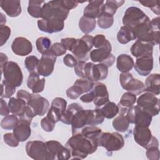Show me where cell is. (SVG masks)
I'll list each match as a JSON object with an SVG mask.
<instances>
[{
	"instance_id": "6da1fadb",
	"label": "cell",
	"mask_w": 160,
	"mask_h": 160,
	"mask_svg": "<svg viewBox=\"0 0 160 160\" xmlns=\"http://www.w3.org/2000/svg\"><path fill=\"white\" fill-rule=\"evenodd\" d=\"M65 146L70 150L71 159H83L88 154L96 152L98 144L96 140L86 137L78 132L68 139Z\"/></svg>"
},
{
	"instance_id": "7a4b0ae2",
	"label": "cell",
	"mask_w": 160,
	"mask_h": 160,
	"mask_svg": "<svg viewBox=\"0 0 160 160\" xmlns=\"http://www.w3.org/2000/svg\"><path fill=\"white\" fill-rule=\"evenodd\" d=\"M93 36L88 34L83 36L81 39H75L69 49L78 61H86L89 58L90 51L93 47Z\"/></svg>"
},
{
	"instance_id": "3957f363",
	"label": "cell",
	"mask_w": 160,
	"mask_h": 160,
	"mask_svg": "<svg viewBox=\"0 0 160 160\" xmlns=\"http://www.w3.org/2000/svg\"><path fill=\"white\" fill-rule=\"evenodd\" d=\"M69 11L62 4L61 0L50 1L44 3L42 7V19H59L66 20L68 17Z\"/></svg>"
},
{
	"instance_id": "277c9868",
	"label": "cell",
	"mask_w": 160,
	"mask_h": 160,
	"mask_svg": "<svg viewBox=\"0 0 160 160\" xmlns=\"http://www.w3.org/2000/svg\"><path fill=\"white\" fill-rule=\"evenodd\" d=\"M138 40L149 43L152 46L158 45L159 41V30L154 29L151 25L150 19L141 24L133 31Z\"/></svg>"
},
{
	"instance_id": "5b68a950",
	"label": "cell",
	"mask_w": 160,
	"mask_h": 160,
	"mask_svg": "<svg viewBox=\"0 0 160 160\" xmlns=\"http://www.w3.org/2000/svg\"><path fill=\"white\" fill-rule=\"evenodd\" d=\"M98 146L104 147L108 152L118 151L122 149L124 145L122 136L119 132H102L97 139Z\"/></svg>"
},
{
	"instance_id": "8992f818",
	"label": "cell",
	"mask_w": 160,
	"mask_h": 160,
	"mask_svg": "<svg viewBox=\"0 0 160 160\" xmlns=\"http://www.w3.org/2000/svg\"><path fill=\"white\" fill-rule=\"evenodd\" d=\"M149 19L148 16L139 8L131 6L128 8L122 18V24L132 31L141 24Z\"/></svg>"
},
{
	"instance_id": "52a82bcc",
	"label": "cell",
	"mask_w": 160,
	"mask_h": 160,
	"mask_svg": "<svg viewBox=\"0 0 160 160\" xmlns=\"http://www.w3.org/2000/svg\"><path fill=\"white\" fill-rule=\"evenodd\" d=\"M1 74H3L4 80L10 84L16 87L21 85L23 80L22 71L19 65L14 61H8L4 64Z\"/></svg>"
},
{
	"instance_id": "ba28073f",
	"label": "cell",
	"mask_w": 160,
	"mask_h": 160,
	"mask_svg": "<svg viewBox=\"0 0 160 160\" xmlns=\"http://www.w3.org/2000/svg\"><path fill=\"white\" fill-rule=\"evenodd\" d=\"M136 102L138 106L151 116H157L159 113V99L150 92H145L140 95Z\"/></svg>"
},
{
	"instance_id": "9c48e42d",
	"label": "cell",
	"mask_w": 160,
	"mask_h": 160,
	"mask_svg": "<svg viewBox=\"0 0 160 160\" xmlns=\"http://www.w3.org/2000/svg\"><path fill=\"white\" fill-rule=\"evenodd\" d=\"M84 78L92 81L98 82L105 79L108 75V67L102 63L95 64L92 62H86L84 69Z\"/></svg>"
},
{
	"instance_id": "30bf717a",
	"label": "cell",
	"mask_w": 160,
	"mask_h": 160,
	"mask_svg": "<svg viewBox=\"0 0 160 160\" xmlns=\"http://www.w3.org/2000/svg\"><path fill=\"white\" fill-rule=\"evenodd\" d=\"M112 46L110 42L106 46L97 48L90 52L89 57L94 62H99L111 67L115 62L116 58L111 53Z\"/></svg>"
},
{
	"instance_id": "8fae6325",
	"label": "cell",
	"mask_w": 160,
	"mask_h": 160,
	"mask_svg": "<svg viewBox=\"0 0 160 160\" xmlns=\"http://www.w3.org/2000/svg\"><path fill=\"white\" fill-rule=\"evenodd\" d=\"M119 82L121 87L136 95L142 94L145 91V85L140 80L134 78L130 72H122L119 75Z\"/></svg>"
},
{
	"instance_id": "7c38bea8",
	"label": "cell",
	"mask_w": 160,
	"mask_h": 160,
	"mask_svg": "<svg viewBox=\"0 0 160 160\" xmlns=\"http://www.w3.org/2000/svg\"><path fill=\"white\" fill-rule=\"evenodd\" d=\"M126 116L129 122L135 126L149 127L152 121V118L149 114L143 111L139 106H132L127 112Z\"/></svg>"
},
{
	"instance_id": "4fadbf2b",
	"label": "cell",
	"mask_w": 160,
	"mask_h": 160,
	"mask_svg": "<svg viewBox=\"0 0 160 160\" xmlns=\"http://www.w3.org/2000/svg\"><path fill=\"white\" fill-rule=\"evenodd\" d=\"M26 151L29 157L36 160H49V153L46 142L31 141L26 144Z\"/></svg>"
},
{
	"instance_id": "5bb4252c",
	"label": "cell",
	"mask_w": 160,
	"mask_h": 160,
	"mask_svg": "<svg viewBox=\"0 0 160 160\" xmlns=\"http://www.w3.org/2000/svg\"><path fill=\"white\" fill-rule=\"evenodd\" d=\"M49 153V160H68L71 158L70 150L57 141L46 142Z\"/></svg>"
},
{
	"instance_id": "9a60e30c",
	"label": "cell",
	"mask_w": 160,
	"mask_h": 160,
	"mask_svg": "<svg viewBox=\"0 0 160 160\" xmlns=\"http://www.w3.org/2000/svg\"><path fill=\"white\" fill-rule=\"evenodd\" d=\"M56 56L51 50H48L42 54L37 66V72L42 76H49L52 74L54 68Z\"/></svg>"
},
{
	"instance_id": "2e32d148",
	"label": "cell",
	"mask_w": 160,
	"mask_h": 160,
	"mask_svg": "<svg viewBox=\"0 0 160 160\" xmlns=\"http://www.w3.org/2000/svg\"><path fill=\"white\" fill-rule=\"evenodd\" d=\"M31 96V99L27 104L32 109L36 116H44L49 110V101L38 93H32Z\"/></svg>"
},
{
	"instance_id": "e0dca14e",
	"label": "cell",
	"mask_w": 160,
	"mask_h": 160,
	"mask_svg": "<svg viewBox=\"0 0 160 160\" xmlns=\"http://www.w3.org/2000/svg\"><path fill=\"white\" fill-rule=\"evenodd\" d=\"M94 95V104L97 108H100L109 101V92L106 86L101 82H94L91 91Z\"/></svg>"
},
{
	"instance_id": "ac0fdd59",
	"label": "cell",
	"mask_w": 160,
	"mask_h": 160,
	"mask_svg": "<svg viewBox=\"0 0 160 160\" xmlns=\"http://www.w3.org/2000/svg\"><path fill=\"white\" fill-rule=\"evenodd\" d=\"M37 24L40 31L49 34L60 32L64 27V21L59 19H41L38 21Z\"/></svg>"
},
{
	"instance_id": "d6986e66",
	"label": "cell",
	"mask_w": 160,
	"mask_h": 160,
	"mask_svg": "<svg viewBox=\"0 0 160 160\" xmlns=\"http://www.w3.org/2000/svg\"><path fill=\"white\" fill-rule=\"evenodd\" d=\"M133 136L136 143L145 149L149 146L153 136L149 127L139 126H134Z\"/></svg>"
},
{
	"instance_id": "ffe728a7",
	"label": "cell",
	"mask_w": 160,
	"mask_h": 160,
	"mask_svg": "<svg viewBox=\"0 0 160 160\" xmlns=\"http://www.w3.org/2000/svg\"><path fill=\"white\" fill-rule=\"evenodd\" d=\"M11 49L15 54L24 56L32 52V46L31 41L27 38L17 37L12 42Z\"/></svg>"
},
{
	"instance_id": "44dd1931",
	"label": "cell",
	"mask_w": 160,
	"mask_h": 160,
	"mask_svg": "<svg viewBox=\"0 0 160 160\" xmlns=\"http://www.w3.org/2000/svg\"><path fill=\"white\" fill-rule=\"evenodd\" d=\"M152 55L137 58L134 64L136 72L142 76H148L153 68Z\"/></svg>"
},
{
	"instance_id": "7402d4cb",
	"label": "cell",
	"mask_w": 160,
	"mask_h": 160,
	"mask_svg": "<svg viewBox=\"0 0 160 160\" xmlns=\"http://www.w3.org/2000/svg\"><path fill=\"white\" fill-rule=\"evenodd\" d=\"M31 122L19 118L13 129V133L20 142H24L30 137L31 134Z\"/></svg>"
},
{
	"instance_id": "603a6c76",
	"label": "cell",
	"mask_w": 160,
	"mask_h": 160,
	"mask_svg": "<svg viewBox=\"0 0 160 160\" xmlns=\"http://www.w3.org/2000/svg\"><path fill=\"white\" fill-rule=\"evenodd\" d=\"M89 4L84 8V16L96 19L98 18L103 13L104 1H90Z\"/></svg>"
},
{
	"instance_id": "cb8c5ba5",
	"label": "cell",
	"mask_w": 160,
	"mask_h": 160,
	"mask_svg": "<svg viewBox=\"0 0 160 160\" xmlns=\"http://www.w3.org/2000/svg\"><path fill=\"white\" fill-rule=\"evenodd\" d=\"M0 6L11 18L18 17L22 11L21 2L18 0H2L0 1Z\"/></svg>"
},
{
	"instance_id": "d4e9b609",
	"label": "cell",
	"mask_w": 160,
	"mask_h": 160,
	"mask_svg": "<svg viewBox=\"0 0 160 160\" xmlns=\"http://www.w3.org/2000/svg\"><path fill=\"white\" fill-rule=\"evenodd\" d=\"M130 51L131 54L137 58L141 56L152 55L153 46L149 43L136 40L131 47Z\"/></svg>"
},
{
	"instance_id": "484cf974",
	"label": "cell",
	"mask_w": 160,
	"mask_h": 160,
	"mask_svg": "<svg viewBox=\"0 0 160 160\" xmlns=\"http://www.w3.org/2000/svg\"><path fill=\"white\" fill-rule=\"evenodd\" d=\"M39 74L36 72H31L28 76L27 85L28 87L32 90V93L41 92L45 86V79L44 78L40 79Z\"/></svg>"
},
{
	"instance_id": "4316f807",
	"label": "cell",
	"mask_w": 160,
	"mask_h": 160,
	"mask_svg": "<svg viewBox=\"0 0 160 160\" xmlns=\"http://www.w3.org/2000/svg\"><path fill=\"white\" fill-rule=\"evenodd\" d=\"M136 95L130 92H124L117 104L119 108V114L126 115L128 111L136 102Z\"/></svg>"
},
{
	"instance_id": "83f0119b",
	"label": "cell",
	"mask_w": 160,
	"mask_h": 160,
	"mask_svg": "<svg viewBox=\"0 0 160 160\" xmlns=\"http://www.w3.org/2000/svg\"><path fill=\"white\" fill-rule=\"evenodd\" d=\"M160 75L159 74H151L146 79L144 92H150L154 95L159 94Z\"/></svg>"
},
{
	"instance_id": "f1b7e54d",
	"label": "cell",
	"mask_w": 160,
	"mask_h": 160,
	"mask_svg": "<svg viewBox=\"0 0 160 160\" xmlns=\"http://www.w3.org/2000/svg\"><path fill=\"white\" fill-rule=\"evenodd\" d=\"M134 64L133 59L127 54H121L117 58L116 67L121 72H128L132 69Z\"/></svg>"
},
{
	"instance_id": "f546056e",
	"label": "cell",
	"mask_w": 160,
	"mask_h": 160,
	"mask_svg": "<svg viewBox=\"0 0 160 160\" xmlns=\"http://www.w3.org/2000/svg\"><path fill=\"white\" fill-rule=\"evenodd\" d=\"M26 105L27 102L24 100L17 97L10 98L8 102L10 112L19 117L22 115Z\"/></svg>"
},
{
	"instance_id": "4dcf8cb0",
	"label": "cell",
	"mask_w": 160,
	"mask_h": 160,
	"mask_svg": "<svg viewBox=\"0 0 160 160\" xmlns=\"http://www.w3.org/2000/svg\"><path fill=\"white\" fill-rule=\"evenodd\" d=\"M136 39V38L133 31L125 26H122L117 34V39L122 44H126Z\"/></svg>"
},
{
	"instance_id": "1f68e13d",
	"label": "cell",
	"mask_w": 160,
	"mask_h": 160,
	"mask_svg": "<svg viewBox=\"0 0 160 160\" xmlns=\"http://www.w3.org/2000/svg\"><path fill=\"white\" fill-rule=\"evenodd\" d=\"M43 3H45L44 1L30 0L28 7L29 14L35 18H42V4Z\"/></svg>"
},
{
	"instance_id": "d6a6232c",
	"label": "cell",
	"mask_w": 160,
	"mask_h": 160,
	"mask_svg": "<svg viewBox=\"0 0 160 160\" xmlns=\"http://www.w3.org/2000/svg\"><path fill=\"white\" fill-rule=\"evenodd\" d=\"M96 26V19H92L85 16H82L79 21V28L84 34H88L91 32Z\"/></svg>"
},
{
	"instance_id": "836d02e7",
	"label": "cell",
	"mask_w": 160,
	"mask_h": 160,
	"mask_svg": "<svg viewBox=\"0 0 160 160\" xmlns=\"http://www.w3.org/2000/svg\"><path fill=\"white\" fill-rule=\"evenodd\" d=\"M112 124L115 130L124 132L128 130L130 122L126 115L119 114V115L114 119Z\"/></svg>"
},
{
	"instance_id": "e575fe53",
	"label": "cell",
	"mask_w": 160,
	"mask_h": 160,
	"mask_svg": "<svg viewBox=\"0 0 160 160\" xmlns=\"http://www.w3.org/2000/svg\"><path fill=\"white\" fill-rule=\"evenodd\" d=\"M82 106L78 103H72L68 106L64 112L61 117L60 121L64 124H71L72 118L76 112L81 108Z\"/></svg>"
},
{
	"instance_id": "d590c367",
	"label": "cell",
	"mask_w": 160,
	"mask_h": 160,
	"mask_svg": "<svg viewBox=\"0 0 160 160\" xmlns=\"http://www.w3.org/2000/svg\"><path fill=\"white\" fill-rule=\"evenodd\" d=\"M78 132H79L82 135L93 139L97 141L98 138L102 133V129L96 126L89 125L85 126L84 127L81 128Z\"/></svg>"
},
{
	"instance_id": "8d00e7d4",
	"label": "cell",
	"mask_w": 160,
	"mask_h": 160,
	"mask_svg": "<svg viewBox=\"0 0 160 160\" xmlns=\"http://www.w3.org/2000/svg\"><path fill=\"white\" fill-rule=\"evenodd\" d=\"M104 118L112 119L119 114V108L114 102L109 101L100 108Z\"/></svg>"
},
{
	"instance_id": "74e56055",
	"label": "cell",
	"mask_w": 160,
	"mask_h": 160,
	"mask_svg": "<svg viewBox=\"0 0 160 160\" xmlns=\"http://www.w3.org/2000/svg\"><path fill=\"white\" fill-rule=\"evenodd\" d=\"M124 3V1H114V0H108L104 2L103 7V12L108 14L111 16H114L117 9L121 7Z\"/></svg>"
},
{
	"instance_id": "f35d334b",
	"label": "cell",
	"mask_w": 160,
	"mask_h": 160,
	"mask_svg": "<svg viewBox=\"0 0 160 160\" xmlns=\"http://www.w3.org/2000/svg\"><path fill=\"white\" fill-rule=\"evenodd\" d=\"M36 46L38 52L42 54L51 49V41L47 37H40L36 39Z\"/></svg>"
},
{
	"instance_id": "ab89813d",
	"label": "cell",
	"mask_w": 160,
	"mask_h": 160,
	"mask_svg": "<svg viewBox=\"0 0 160 160\" xmlns=\"http://www.w3.org/2000/svg\"><path fill=\"white\" fill-rule=\"evenodd\" d=\"M19 119L15 114H8L6 116L1 122V126L2 129L9 130L13 129L17 124Z\"/></svg>"
},
{
	"instance_id": "60d3db41",
	"label": "cell",
	"mask_w": 160,
	"mask_h": 160,
	"mask_svg": "<svg viewBox=\"0 0 160 160\" xmlns=\"http://www.w3.org/2000/svg\"><path fill=\"white\" fill-rule=\"evenodd\" d=\"M104 120V117L102 114L100 108L91 109L89 125H98L101 124Z\"/></svg>"
},
{
	"instance_id": "b9f144b4",
	"label": "cell",
	"mask_w": 160,
	"mask_h": 160,
	"mask_svg": "<svg viewBox=\"0 0 160 160\" xmlns=\"http://www.w3.org/2000/svg\"><path fill=\"white\" fill-rule=\"evenodd\" d=\"M97 22L100 28L108 29L112 26L114 23V18L112 16L103 12L98 18Z\"/></svg>"
},
{
	"instance_id": "7bdbcfd3",
	"label": "cell",
	"mask_w": 160,
	"mask_h": 160,
	"mask_svg": "<svg viewBox=\"0 0 160 160\" xmlns=\"http://www.w3.org/2000/svg\"><path fill=\"white\" fill-rule=\"evenodd\" d=\"M16 91V87L10 84L5 80H3L1 84V94L2 98H10Z\"/></svg>"
},
{
	"instance_id": "ee69618b",
	"label": "cell",
	"mask_w": 160,
	"mask_h": 160,
	"mask_svg": "<svg viewBox=\"0 0 160 160\" xmlns=\"http://www.w3.org/2000/svg\"><path fill=\"white\" fill-rule=\"evenodd\" d=\"M66 93L69 98L71 99H76L81 94L84 93V91L79 85L74 83L73 86H71L66 90Z\"/></svg>"
},
{
	"instance_id": "f6af8a7d",
	"label": "cell",
	"mask_w": 160,
	"mask_h": 160,
	"mask_svg": "<svg viewBox=\"0 0 160 160\" xmlns=\"http://www.w3.org/2000/svg\"><path fill=\"white\" fill-rule=\"evenodd\" d=\"M39 62L38 58L35 56H29L24 60V65L29 73L34 72Z\"/></svg>"
},
{
	"instance_id": "bcb514c9",
	"label": "cell",
	"mask_w": 160,
	"mask_h": 160,
	"mask_svg": "<svg viewBox=\"0 0 160 160\" xmlns=\"http://www.w3.org/2000/svg\"><path fill=\"white\" fill-rule=\"evenodd\" d=\"M139 2L143 6L150 8L158 16L160 14V8L158 1H139Z\"/></svg>"
},
{
	"instance_id": "7dc6e473",
	"label": "cell",
	"mask_w": 160,
	"mask_h": 160,
	"mask_svg": "<svg viewBox=\"0 0 160 160\" xmlns=\"http://www.w3.org/2000/svg\"><path fill=\"white\" fill-rule=\"evenodd\" d=\"M4 141L6 144H7L10 147H17L19 145V141L15 136L14 133L8 132L4 134L3 136Z\"/></svg>"
},
{
	"instance_id": "c3c4849f",
	"label": "cell",
	"mask_w": 160,
	"mask_h": 160,
	"mask_svg": "<svg viewBox=\"0 0 160 160\" xmlns=\"http://www.w3.org/2000/svg\"><path fill=\"white\" fill-rule=\"evenodd\" d=\"M54 54L58 57V56H61L66 52L67 48L65 46V45L62 42H55L54 43L50 49Z\"/></svg>"
},
{
	"instance_id": "681fc988",
	"label": "cell",
	"mask_w": 160,
	"mask_h": 160,
	"mask_svg": "<svg viewBox=\"0 0 160 160\" xmlns=\"http://www.w3.org/2000/svg\"><path fill=\"white\" fill-rule=\"evenodd\" d=\"M1 46H3L8 40L11 35V29L6 25H0Z\"/></svg>"
},
{
	"instance_id": "f907efd6",
	"label": "cell",
	"mask_w": 160,
	"mask_h": 160,
	"mask_svg": "<svg viewBox=\"0 0 160 160\" xmlns=\"http://www.w3.org/2000/svg\"><path fill=\"white\" fill-rule=\"evenodd\" d=\"M55 122L47 116L42 118L41 121V126L46 132H51L55 127Z\"/></svg>"
},
{
	"instance_id": "816d5d0a",
	"label": "cell",
	"mask_w": 160,
	"mask_h": 160,
	"mask_svg": "<svg viewBox=\"0 0 160 160\" xmlns=\"http://www.w3.org/2000/svg\"><path fill=\"white\" fill-rule=\"evenodd\" d=\"M109 41L106 39V37L103 34H97L93 37L92 43L93 46L96 48H100L106 46Z\"/></svg>"
},
{
	"instance_id": "f5cc1de1",
	"label": "cell",
	"mask_w": 160,
	"mask_h": 160,
	"mask_svg": "<svg viewBox=\"0 0 160 160\" xmlns=\"http://www.w3.org/2000/svg\"><path fill=\"white\" fill-rule=\"evenodd\" d=\"M146 156L150 160L159 159V150L158 146H150L146 149Z\"/></svg>"
},
{
	"instance_id": "db71d44e",
	"label": "cell",
	"mask_w": 160,
	"mask_h": 160,
	"mask_svg": "<svg viewBox=\"0 0 160 160\" xmlns=\"http://www.w3.org/2000/svg\"><path fill=\"white\" fill-rule=\"evenodd\" d=\"M51 106H55V107L58 108V109H59L61 110V111L63 114L67 108V101L62 98L57 97L52 100Z\"/></svg>"
},
{
	"instance_id": "11a10c76",
	"label": "cell",
	"mask_w": 160,
	"mask_h": 160,
	"mask_svg": "<svg viewBox=\"0 0 160 160\" xmlns=\"http://www.w3.org/2000/svg\"><path fill=\"white\" fill-rule=\"evenodd\" d=\"M78 59L72 54H67L63 58V62L64 64L69 68H74L78 63Z\"/></svg>"
},
{
	"instance_id": "9f6ffc18",
	"label": "cell",
	"mask_w": 160,
	"mask_h": 160,
	"mask_svg": "<svg viewBox=\"0 0 160 160\" xmlns=\"http://www.w3.org/2000/svg\"><path fill=\"white\" fill-rule=\"evenodd\" d=\"M86 62L84 61H78L77 65L74 67V72L76 75L81 78H84V68Z\"/></svg>"
},
{
	"instance_id": "6f0895ef",
	"label": "cell",
	"mask_w": 160,
	"mask_h": 160,
	"mask_svg": "<svg viewBox=\"0 0 160 160\" xmlns=\"http://www.w3.org/2000/svg\"><path fill=\"white\" fill-rule=\"evenodd\" d=\"M17 98L22 99L23 100H24L27 104L28 102L31 100V94H30L29 92L24 90V89H20L17 92V94H16Z\"/></svg>"
},
{
	"instance_id": "680465c9",
	"label": "cell",
	"mask_w": 160,
	"mask_h": 160,
	"mask_svg": "<svg viewBox=\"0 0 160 160\" xmlns=\"http://www.w3.org/2000/svg\"><path fill=\"white\" fill-rule=\"evenodd\" d=\"M61 2L62 6L68 10H71L72 9L76 8L78 5V2L76 1H68V0H61Z\"/></svg>"
},
{
	"instance_id": "91938a15",
	"label": "cell",
	"mask_w": 160,
	"mask_h": 160,
	"mask_svg": "<svg viewBox=\"0 0 160 160\" xmlns=\"http://www.w3.org/2000/svg\"><path fill=\"white\" fill-rule=\"evenodd\" d=\"M1 115L2 116H6L10 112L8 104H7L6 101L3 98H1Z\"/></svg>"
},
{
	"instance_id": "94428289",
	"label": "cell",
	"mask_w": 160,
	"mask_h": 160,
	"mask_svg": "<svg viewBox=\"0 0 160 160\" xmlns=\"http://www.w3.org/2000/svg\"><path fill=\"white\" fill-rule=\"evenodd\" d=\"M94 99V95L91 91H90L89 92L86 93L80 97V100L84 103H89V102H93Z\"/></svg>"
},
{
	"instance_id": "6125c7cd",
	"label": "cell",
	"mask_w": 160,
	"mask_h": 160,
	"mask_svg": "<svg viewBox=\"0 0 160 160\" xmlns=\"http://www.w3.org/2000/svg\"><path fill=\"white\" fill-rule=\"evenodd\" d=\"M0 56H1V60H0L1 69H2V68H3V66L4 65V64L8 61V58L6 56V54H5L3 52H1L0 53Z\"/></svg>"
},
{
	"instance_id": "be15d7a7",
	"label": "cell",
	"mask_w": 160,
	"mask_h": 160,
	"mask_svg": "<svg viewBox=\"0 0 160 160\" xmlns=\"http://www.w3.org/2000/svg\"><path fill=\"white\" fill-rule=\"evenodd\" d=\"M0 22H1L0 25H5V24L6 22V18L2 12H1V21H0Z\"/></svg>"
}]
</instances>
